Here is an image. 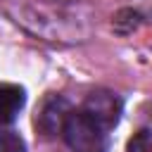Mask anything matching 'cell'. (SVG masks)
Returning <instances> with one entry per match:
<instances>
[{
	"label": "cell",
	"mask_w": 152,
	"mask_h": 152,
	"mask_svg": "<svg viewBox=\"0 0 152 152\" xmlns=\"http://www.w3.org/2000/svg\"><path fill=\"white\" fill-rule=\"evenodd\" d=\"M14 24H19L31 36L59 43V45H74L83 43L90 36L93 28V14L74 5L71 0H45V2H14L5 7Z\"/></svg>",
	"instance_id": "1"
},
{
	"label": "cell",
	"mask_w": 152,
	"mask_h": 152,
	"mask_svg": "<svg viewBox=\"0 0 152 152\" xmlns=\"http://www.w3.org/2000/svg\"><path fill=\"white\" fill-rule=\"evenodd\" d=\"M62 138L71 152H107V131L81 109L69 114Z\"/></svg>",
	"instance_id": "2"
},
{
	"label": "cell",
	"mask_w": 152,
	"mask_h": 152,
	"mask_svg": "<svg viewBox=\"0 0 152 152\" xmlns=\"http://www.w3.org/2000/svg\"><path fill=\"white\" fill-rule=\"evenodd\" d=\"M121 109H124L121 97H119L116 93H112V90H104V88L88 93V97H86L83 104H81V112L88 114V116H90L97 126H102L104 131H112V128L119 124Z\"/></svg>",
	"instance_id": "3"
},
{
	"label": "cell",
	"mask_w": 152,
	"mask_h": 152,
	"mask_svg": "<svg viewBox=\"0 0 152 152\" xmlns=\"http://www.w3.org/2000/svg\"><path fill=\"white\" fill-rule=\"evenodd\" d=\"M71 112H74L71 104L62 95H50V97L43 100V104L36 112V128L43 135H48V138L62 135L64 124H66V119H69Z\"/></svg>",
	"instance_id": "4"
},
{
	"label": "cell",
	"mask_w": 152,
	"mask_h": 152,
	"mask_svg": "<svg viewBox=\"0 0 152 152\" xmlns=\"http://www.w3.org/2000/svg\"><path fill=\"white\" fill-rule=\"evenodd\" d=\"M26 104V93L17 83H0V124H12Z\"/></svg>",
	"instance_id": "5"
},
{
	"label": "cell",
	"mask_w": 152,
	"mask_h": 152,
	"mask_svg": "<svg viewBox=\"0 0 152 152\" xmlns=\"http://www.w3.org/2000/svg\"><path fill=\"white\" fill-rule=\"evenodd\" d=\"M0 152H26V142L14 128L0 126Z\"/></svg>",
	"instance_id": "6"
},
{
	"label": "cell",
	"mask_w": 152,
	"mask_h": 152,
	"mask_svg": "<svg viewBox=\"0 0 152 152\" xmlns=\"http://www.w3.org/2000/svg\"><path fill=\"white\" fill-rule=\"evenodd\" d=\"M126 152H152V131L140 128L138 133H133L126 142Z\"/></svg>",
	"instance_id": "7"
}]
</instances>
